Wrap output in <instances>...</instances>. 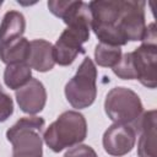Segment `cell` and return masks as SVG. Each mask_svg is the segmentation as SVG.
I'll list each match as a JSON object with an SVG mask.
<instances>
[{
	"label": "cell",
	"instance_id": "obj_1",
	"mask_svg": "<svg viewBox=\"0 0 157 157\" xmlns=\"http://www.w3.org/2000/svg\"><path fill=\"white\" fill-rule=\"evenodd\" d=\"M66 28L63 31L53 45L55 64L67 66L76 56L83 53L82 44L88 40L92 25V16L88 4L83 1H71L66 13L63 16Z\"/></svg>",
	"mask_w": 157,
	"mask_h": 157
},
{
	"label": "cell",
	"instance_id": "obj_2",
	"mask_svg": "<svg viewBox=\"0 0 157 157\" xmlns=\"http://www.w3.org/2000/svg\"><path fill=\"white\" fill-rule=\"evenodd\" d=\"M87 136V123L85 117L75 110L61 113L58 119L49 125L43 135L47 146L60 152L66 147L78 145Z\"/></svg>",
	"mask_w": 157,
	"mask_h": 157
},
{
	"label": "cell",
	"instance_id": "obj_3",
	"mask_svg": "<svg viewBox=\"0 0 157 157\" xmlns=\"http://www.w3.org/2000/svg\"><path fill=\"white\" fill-rule=\"evenodd\" d=\"M123 1L98 0L88 2L92 16L91 29L99 39V43L121 47L126 42L118 31V20L120 16Z\"/></svg>",
	"mask_w": 157,
	"mask_h": 157
},
{
	"label": "cell",
	"instance_id": "obj_4",
	"mask_svg": "<svg viewBox=\"0 0 157 157\" xmlns=\"http://www.w3.org/2000/svg\"><path fill=\"white\" fill-rule=\"evenodd\" d=\"M44 119L40 117H23L7 131L6 137L12 144V156L42 157V131Z\"/></svg>",
	"mask_w": 157,
	"mask_h": 157
},
{
	"label": "cell",
	"instance_id": "obj_5",
	"mask_svg": "<svg viewBox=\"0 0 157 157\" xmlns=\"http://www.w3.org/2000/svg\"><path fill=\"white\" fill-rule=\"evenodd\" d=\"M97 69L90 58H85L75 76L65 86L67 102L76 109L90 107L97 96Z\"/></svg>",
	"mask_w": 157,
	"mask_h": 157
},
{
	"label": "cell",
	"instance_id": "obj_6",
	"mask_svg": "<svg viewBox=\"0 0 157 157\" xmlns=\"http://www.w3.org/2000/svg\"><path fill=\"white\" fill-rule=\"evenodd\" d=\"M157 36L156 26L151 23L146 26V32L142 38V44L131 52L132 63L139 80L147 88H156L157 85Z\"/></svg>",
	"mask_w": 157,
	"mask_h": 157
},
{
	"label": "cell",
	"instance_id": "obj_7",
	"mask_svg": "<svg viewBox=\"0 0 157 157\" xmlns=\"http://www.w3.org/2000/svg\"><path fill=\"white\" fill-rule=\"evenodd\" d=\"M104 110L109 119L119 124L135 123L142 114L140 97L126 87L112 88L104 101Z\"/></svg>",
	"mask_w": 157,
	"mask_h": 157
},
{
	"label": "cell",
	"instance_id": "obj_8",
	"mask_svg": "<svg viewBox=\"0 0 157 157\" xmlns=\"http://www.w3.org/2000/svg\"><path fill=\"white\" fill-rule=\"evenodd\" d=\"M145 6V1H123L118 20V31L126 43L129 40H142L146 32Z\"/></svg>",
	"mask_w": 157,
	"mask_h": 157
},
{
	"label": "cell",
	"instance_id": "obj_9",
	"mask_svg": "<svg viewBox=\"0 0 157 157\" xmlns=\"http://www.w3.org/2000/svg\"><path fill=\"white\" fill-rule=\"evenodd\" d=\"M136 142V131L129 124L114 123L103 135L104 151L115 157H121L129 153Z\"/></svg>",
	"mask_w": 157,
	"mask_h": 157
},
{
	"label": "cell",
	"instance_id": "obj_10",
	"mask_svg": "<svg viewBox=\"0 0 157 157\" xmlns=\"http://www.w3.org/2000/svg\"><path fill=\"white\" fill-rule=\"evenodd\" d=\"M15 96L21 110L32 115L39 113L47 102L45 88L37 78H31L23 87L16 90Z\"/></svg>",
	"mask_w": 157,
	"mask_h": 157
},
{
	"label": "cell",
	"instance_id": "obj_11",
	"mask_svg": "<svg viewBox=\"0 0 157 157\" xmlns=\"http://www.w3.org/2000/svg\"><path fill=\"white\" fill-rule=\"evenodd\" d=\"M136 130L140 132L137 153L140 157H156V110H148L137 119Z\"/></svg>",
	"mask_w": 157,
	"mask_h": 157
},
{
	"label": "cell",
	"instance_id": "obj_12",
	"mask_svg": "<svg viewBox=\"0 0 157 157\" xmlns=\"http://www.w3.org/2000/svg\"><path fill=\"white\" fill-rule=\"evenodd\" d=\"M27 64L29 65L31 69H34L39 72L52 70L55 65L53 44L44 39L32 40Z\"/></svg>",
	"mask_w": 157,
	"mask_h": 157
},
{
	"label": "cell",
	"instance_id": "obj_13",
	"mask_svg": "<svg viewBox=\"0 0 157 157\" xmlns=\"http://www.w3.org/2000/svg\"><path fill=\"white\" fill-rule=\"evenodd\" d=\"M26 28V20L18 11H7L0 23V45L21 38Z\"/></svg>",
	"mask_w": 157,
	"mask_h": 157
},
{
	"label": "cell",
	"instance_id": "obj_14",
	"mask_svg": "<svg viewBox=\"0 0 157 157\" xmlns=\"http://www.w3.org/2000/svg\"><path fill=\"white\" fill-rule=\"evenodd\" d=\"M31 50V42L21 37L12 42L0 45V59L6 65L16 63H27Z\"/></svg>",
	"mask_w": 157,
	"mask_h": 157
},
{
	"label": "cell",
	"instance_id": "obj_15",
	"mask_svg": "<svg viewBox=\"0 0 157 157\" xmlns=\"http://www.w3.org/2000/svg\"><path fill=\"white\" fill-rule=\"evenodd\" d=\"M32 78V69L27 63H16L6 66L4 72L5 85L11 90L23 87Z\"/></svg>",
	"mask_w": 157,
	"mask_h": 157
},
{
	"label": "cell",
	"instance_id": "obj_16",
	"mask_svg": "<svg viewBox=\"0 0 157 157\" xmlns=\"http://www.w3.org/2000/svg\"><path fill=\"white\" fill-rule=\"evenodd\" d=\"M121 56H123V53H121L120 47L109 45V44H104V43H99L96 45L94 59L99 66L113 69L114 66L118 65Z\"/></svg>",
	"mask_w": 157,
	"mask_h": 157
},
{
	"label": "cell",
	"instance_id": "obj_17",
	"mask_svg": "<svg viewBox=\"0 0 157 157\" xmlns=\"http://www.w3.org/2000/svg\"><path fill=\"white\" fill-rule=\"evenodd\" d=\"M113 72L123 80H136V72L132 63L131 53H125L117 66L113 67Z\"/></svg>",
	"mask_w": 157,
	"mask_h": 157
},
{
	"label": "cell",
	"instance_id": "obj_18",
	"mask_svg": "<svg viewBox=\"0 0 157 157\" xmlns=\"http://www.w3.org/2000/svg\"><path fill=\"white\" fill-rule=\"evenodd\" d=\"M13 113V102L0 85V123L7 120Z\"/></svg>",
	"mask_w": 157,
	"mask_h": 157
},
{
	"label": "cell",
	"instance_id": "obj_19",
	"mask_svg": "<svg viewBox=\"0 0 157 157\" xmlns=\"http://www.w3.org/2000/svg\"><path fill=\"white\" fill-rule=\"evenodd\" d=\"M64 157H97L96 151L88 145H77L64 155Z\"/></svg>",
	"mask_w": 157,
	"mask_h": 157
},
{
	"label": "cell",
	"instance_id": "obj_20",
	"mask_svg": "<svg viewBox=\"0 0 157 157\" xmlns=\"http://www.w3.org/2000/svg\"><path fill=\"white\" fill-rule=\"evenodd\" d=\"M1 5H2V1H0V7H1Z\"/></svg>",
	"mask_w": 157,
	"mask_h": 157
},
{
	"label": "cell",
	"instance_id": "obj_21",
	"mask_svg": "<svg viewBox=\"0 0 157 157\" xmlns=\"http://www.w3.org/2000/svg\"><path fill=\"white\" fill-rule=\"evenodd\" d=\"M12 157H16V156H12Z\"/></svg>",
	"mask_w": 157,
	"mask_h": 157
}]
</instances>
